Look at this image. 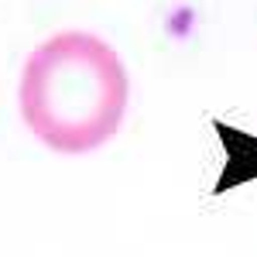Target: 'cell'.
Instances as JSON below:
<instances>
[{"instance_id":"1","label":"cell","mask_w":257,"mask_h":257,"mask_svg":"<svg viewBox=\"0 0 257 257\" xmlns=\"http://www.w3.org/2000/svg\"><path fill=\"white\" fill-rule=\"evenodd\" d=\"M131 96L120 55L89 31H59L21 69L18 103L28 131L62 155H82L117 134Z\"/></svg>"}]
</instances>
